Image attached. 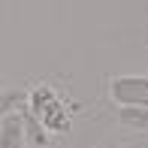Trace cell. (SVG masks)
I'll list each match as a JSON object with an SVG mask.
<instances>
[{"label": "cell", "instance_id": "cell-3", "mask_svg": "<svg viewBox=\"0 0 148 148\" xmlns=\"http://www.w3.org/2000/svg\"><path fill=\"white\" fill-rule=\"evenodd\" d=\"M118 121L133 130H148V106H124L118 112Z\"/></svg>", "mask_w": 148, "mask_h": 148}, {"label": "cell", "instance_id": "cell-2", "mask_svg": "<svg viewBox=\"0 0 148 148\" xmlns=\"http://www.w3.org/2000/svg\"><path fill=\"white\" fill-rule=\"evenodd\" d=\"M24 142H27V124L21 112H15L0 124V148H24Z\"/></svg>", "mask_w": 148, "mask_h": 148}, {"label": "cell", "instance_id": "cell-4", "mask_svg": "<svg viewBox=\"0 0 148 148\" xmlns=\"http://www.w3.org/2000/svg\"><path fill=\"white\" fill-rule=\"evenodd\" d=\"M18 103H21V94H18V91H6V94H0V124H3L9 115H15Z\"/></svg>", "mask_w": 148, "mask_h": 148}, {"label": "cell", "instance_id": "cell-1", "mask_svg": "<svg viewBox=\"0 0 148 148\" xmlns=\"http://www.w3.org/2000/svg\"><path fill=\"white\" fill-rule=\"evenodd\" d=\"M112 100L124 106H148V76H118L112 79Z\"/></svg>", "mask_w": 148, "mask_h": 148}]
</instances>
